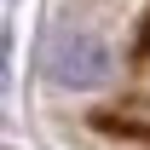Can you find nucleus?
Segmentation results:
<instances>
[{
	"mask_svg": "<svg viewBox=\"0 0 150 150\" xmlns=\"http://www.w3.org/2000/svg\"><path fill=\"white\" fill-rule=\"evenodd\" d=\"M46 75L58 87H98V81H110V46L98 35H87V29H69V35L52 40Z\"/></svg>",
	"mask_w": 150,
	"mask_h": 150,
	"instance_id": "1",
	"label": "nucleus"
}]
</instances>
